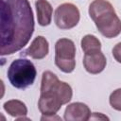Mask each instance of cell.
Instances as JSON below:
<instances>
[{
    "mask_svg": "<svg viewBox=\"0 0 121 121\" xmlns=\"http://www.w3.org/2000/svg\"><path fill=\"white\" fill-rule=\"evenodd\" d=\"M80 19V13L77 6L72 3H63L60 5L54 15L56 26L60 29H70L75 27Z\"/></svg>",
    "mask_w": 121,
    "mask_h": 121,
    "instance_id": "cell-6",
    "label": "cell"
},
{
    "mask_svg": "<svg viewBox=\"0 0 121 121\" xmlns=\"http://www.w3.org/2000/svg\"><path fill=\"white\" fill-rule=\"evenodd\" d=\"M90 116L91 111L89 107L81 102L71 103L64 111V120L66 121H87Z\"/></svg>",
    "mask_w": 121,
    "mask_h": 121,
    "instance_id": "cell-8",
    "label": "cell"
},
{
    "mask_svg": "<svg viewBox=\"0 0 121 121\" xmlns=\"http://www.w3.org/2000/svg\"><path fill=\"white\" fill-rule=\"evenodd\" d=\"M54 120V119H56V120H61V118L60 117H59L58 115H56V114H53V115H43L42 117H41V120L42 121H43V120Z\"/></svg>",
    "mask_w": 121,
    "mask_h": 121,
    "instance_id": "cell-16",
    "label": "cell"
},
{
    "mask_svg": "<svg viewBox=\"0 0 121 121\" xmlns=\"http://www.w3.org/2000/svg\"><path fill=\"white\" fill-rule=\"evenodd\" d=\"M88 11L96 28L104 37L114 38L121 33V20L109 1L94 0Z\"/></svg>",
    "mask_w": 121,
    "mask_h": 121,
    "instance_id": "cell-2",
    "label": "cell"
},
{
    "mask_svg": "<svg viewBox=\"0 0 121 121\" xmlns=\"http://www.w3.org/2000/svg\"><path fill=\"white\" fill-rule=\"evenodd\" d=\"M35 8L37 10V19L39 25L42 26L50 25L53 14L51 4L46 0H37L35 2Z\"/></svg>",
    "mask_w": 121,
    "mask_h": 121,
    "instance_id": "cell-10",
    "label": "cell"
},
{
    "mask_svg": "<svg viewBox=\"0 0 121 121\" xmlns=\"http://www.w3.org/2000/svg\"><path fill=\"white\" fill-rule=\"evenodd\" d=\"M112 56L117 62L121 63V43H116L112 48Z\"/></svg>",
    "mask_w": 121,
    "mask_h": 121,
    "instance_id": "cell-14",
    "label": "cell"
},
{
    "mask_svg": "<svg viewBox=\"0 0 121 121\" xmlns=\"http://www.w3.org/2000/svg\"><path fill=\"white\" fill-rule=\"evenodd\" d=\"M80 45L84 54H92L101 51V43L95 35H91V34L85 35L81 39Z\"/></svg>",
    "mask_w": 121,
    "mask_h": 121,
    "instance_id": "cell-12",
    "label": "cell"
},
{
    "mask_svg": "<svg viewBox=\"0 0 121 121\" xmlns=\"http://www.w3.org/2000/svg\"><path fill=\"white\" fill-rule=\"evenodd\" d=\"M49 52V44L43 36H37L28 48L26 50V55L35 60H42L47 56Z\"/></svg>",
    "mask_w": 121,
    "mask_h": 121,
    "instance_id": "cell-9",
    "label": "cell"
},
{
    "mask_svg": "<svg viewBox=\"0 0 121 121\" xmlns=\"http://www.w3.org/2000/svg\"><path fill=\"white\" fill-rule=\"evenodd\" d=\"M83 66L85 70L93 75L101 73L107 64V60L104 54L101 51L92 53V54H84L83 57Z\"/></svg>",
    "mask_w": 121,
    "mask_h": 121,
    "instance_id": "cell-7",
    "label": "cell"
},
{
    "mask_svg": "<svg viewBox=\"0 0 121 121\" xmlns=\"http://www.w3.org/2000/svg\"><path fill=\"white\" fill-rule=\"evenodd\" d=\"M90 119L91 120H109L110 118L101 112H93V113H91Z\"/></svg>",
    "mask_w": 121,
    "mask_h": 121,
    "instance_id": "cell-15",
    "label": "cell"
},
{
    "mask_svg": "<svg viewBox=\"0 0 121 121\" xmlns=\"http://www.w3.org/2000/svg\"><path fill=\"white\" fill-rule=\"evenodd\" d=\"M110 105L116 111L121 112V88L114 90L109 98Z\"/></svg>",
    "mask_w": 121,
    "mask_h": 121,
    "instance_id": "cell-13",
    "label": "cell"
},
{
    "mask_svg": "<svg viewBox=\"0 0 121 121\" xmlns=\"http://www.w3.org/2000/svg\"><path fill=\"white\" fill-rule=\"evenodd\" d=\"M73 95L71 86L60 80H57L54 85L44 92H41L38 101L39 111L43 115L57 114L62 105L67 104Z\"/></svg>",
    "mask_w": 121,
    "mask_h": 121,
    "instance_id": "cell-3",
    "label": "cell"
},
{
    "mask_svg": "<svg viewBox=\"0 0 121 121\" xmlns=\"http://www.w3.org/2000/svg\"><path fill=\"white\" fill-rule=\"evenodd\" d=\"M76 45L67 38H61L55 43V64L64 73H71L76 68Z\"/></svg>",
    "mask_w": 121,
    "mask_h": 121,
    "instance_id": "cell-5",
    "label": "cell"
},
{
    "mask_svg": "<svg viewBox=\"0 0 121 121\" xmlns=\"http://www.w3.org/2000/svg\"><path fill=\"white\" fill-rule=\"evenodd\" d=\"M34 26L28 0H1V55H11L24 48L34 32Z\"/></svg>",
    "mask_w": 121,
    "mask_h": 121,
    "instance_id": "cell-1",
    "label": "cell"
},
{
    "mask_svg": "<svg viewBox=\"0 0 121 121\" xmlns=\"http://www.w3.org/2000/svg\"><path fill=\"white\" fill-rule=\"evenodd\" d=\"M36 75L34 64L26 59L14 60L8 69V78L10 84L17 89H25L33 84Z\"/></svg>",
    "mask_w": 121,
    "mask_h": 121,
    "instance_id": "cell-4",
    "label": "cell"
},
{
    "mask_svg": "<svg viewBox=\"0 0 121 121\" xmlns=\"http://www.w3.org/2000/svg\"><path fill=\"white\" fill-rule=\"evenodd\" d=\"M4 110L12 117H21L26 116L27 114V108L26 104L18 99H11L8 100L3 105Z\"/></svg>",
    "mask_w": 121,
    "mask_h": 121,
    "instance_id": "cell-11",
    "label": "cell"
}]
</instances>
